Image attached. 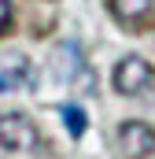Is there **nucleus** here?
<instances>
[{
    "instance_id": "8",
    "label": "nucleus",
    "mask_w": 155,
    "mask_h": 159,
    "mask_svg": "<svg viewBox=\"0 0 155 159\" xmlns=\"http://www.w3.org/2000/svg\"><path fill=\"white\" fill-rule=\"evenodd\" d=\"M7 26H11V0H0V37L7 34Z\"/></svg>"
},
{
    "instance_id": "1",
    "label": "nucleus",
    "mask_w": 155,
    "mask_h": 159,
    "mask_svg": "<svg viewBox=\"0 0 155 159\" xmlns=\"http://www.w3.org/2000/svg\"><path fill=\"white\" fill-rule=\"evenodd\" d=\"M111 85L118 96H144L155 85V67L144 56H122L115 74H111Z\"/></svg>"
},
{
    "instance_id": "3",
    "label": "nucleus",
    "mask_w": 155,
    "mask_h": 159,
    "mask_svg": "<svg viewBox=\"0 0 155 159\" xmlns=\"http://www.w3.org/2000/svg\"><path fill=\"white\" fill-rule=\"evenodd\" d=\"M118 152L126 159H148L155 152V129L140 119H129L118 126Z\"/></svg>"
},
{
    "instance_id": "7",
    "label": "nucleus",
    "mask_w": 155,
    "mask_h": 159,
    "mask_svg": "<svg viewBox=\"0 0 155 159\" xmlns=\"http://www.w3.org/2000/svg\"><path fill=\"white\" fill-rule=\"evenodd\" d=\"M63 122H67V133H70V137H81L85 126H89L85 107H81V104H67V107H63Z\"/></svg>"
},
{
    "instance_id": "6",
    "label": "nucleus",
    "mask_w": 155,
    "mask_h": 159,
    "mask_svg": "<svg viewBox=\"0 0 155 159\" xmlns=\"http://www.w3.org/2000/svg\"><path fill=\"white\" fill-rule=\"evenodd\" d=\"M30 74V67H26V59L22 56H15V59H7L4 67H0V93H15L22 81Z\"/></svg>"
},
{
    "instance_id": "5",
    "label": "nucleus",
    "mask_w": 155,
    "mask_h": 159,
    "mask_svg": "<svg viewBox=\"0 0 155 159\" xmlns=\"http://www.w3.org/2000/svg\"><path fill=\"white\" fill-rule=\"evenodd\" d=\"M55 63H59V67H55L59 81H74V74L81 70V67H85V63H81V48H78L74 41L59 44V48H55Z\"/></svg>"
},
{
    "instance_id": "2",
    "label": "nucleus",
    "mask_w": 155,
    "mask_h": 159,
    "mask_svg": "<svg viewBox=\"0 0 155 159\" xmlns=\"http://www.w3.org/2000/svg\"><path fill=\"white\" fill-rule=\"evenodd\" d=\"M0 148L4 152H33L37 148V126L22 111H4L0 115Z\"/></svg>"
},
{
    "instance_id": "4",
    "label": "nucleus",
    "mask_w": 155,
    "mask_h": 159,
    "mask_svg": "<svg viewBox=\"0 0 155 159\" xmlns=\"http://www.w3.org/2000/svg\"><path fill=\"white\" fill-rule=\"evenodd\" d=\"M107 7H111V15L122 26H140V22L152 19L155 0H107Z\"/></svg>"
}]
</instances>
